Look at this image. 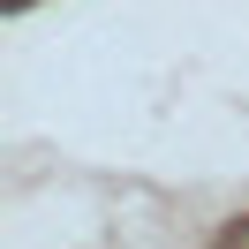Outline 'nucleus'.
I'll use <instances>...</instances> for the list:
<instances>
[{
    "mask_svg": "<svg viewBox=\"0 0 249 249\" xmlns=\"http://www.w3.org/2000/svg\"><path fill=\"white\" fill-rule=\"evenodd\" d=\"M234 242H242V249H249V219H242V227H234Z\"/></svg>",
    "mask_w": 249,
    "mask_h": 249,
    "instance_id": "1",
    "label": "nucleus"
}]
</instances>
